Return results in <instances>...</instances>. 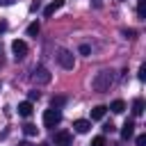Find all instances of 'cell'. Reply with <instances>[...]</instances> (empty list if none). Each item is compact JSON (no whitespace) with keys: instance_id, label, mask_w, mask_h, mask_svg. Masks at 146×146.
I'll list each match as a JSON object with an SVG mask.
<instances>
[{"instance_id":"12","label":"cell","mask_w":146,"mask_h":146,"mask_svg":"<svg viewBox=\"0 0 146 146\" xmlns=\"http://www.w3.org/2000/svg\"><path fill=\"white\" fill-rule=\"evenodd\" d=\"M132 114H135V116H141V114H144V100H141V98H135V100H132Z\"/></svg>"},{"instance_id":"1","label":"cell","mask_w":146,"mask_h":146,"mask_svg":"<svg viewBox=\"0 0 146 146\" xmlns=\"http://www.w3.org/2000/svg\"><path fill=\"white\" fill-rule=\"evenodd\" d=\"M112 82H114V73L112 71H98L94 75V80H91V87H94V91L103 94V91H110Z\"/></svg>"},{"instance_id":"2","label":"cell","mask_w":146,"mask_h":146,"mask_svg":"<svg viewBox=\"0 0 146 146\" xmlns=\"http://www.w3.org/2000/svg\"><path fill=\"white\" fill-rule=\"evenodd\" d=\"M57 62H59V66L66 68V71H71V68L75 66V57H73V52L66 50V48H59V50H57Z\"/></svg>"},{"instance_id":"11","label":"cell","mask_w":146,"mask_h":146,"mask_svg":"<svg viewBox=\"0 0 146 146\" xmlns=\"http://www.w3.org/2000/svg\"><path fill=\"white\" fill-rule=\"evenodd\" d=\"M105 112H107L105 105H96V107L91 110V119H94V121H100V119L105 116Z\"/></svg>"},{"instance_id":"7","label":"cell","mask_w":146,"mask_h":146,"mask_svg":"<svg viewBox=\"0 0 146 146\" xmlns=\"http://www.w3.org/2000/svg\"><path fill=\"white\" fill-rule=\"evenodd\" d=\"M132 135H135V121L128 119V121L123 123V128H121V139H130Z\"/></svg>"},{"instance_id":"9","label":"cell","mask_w":146,"mask_h":146,"mask_svg":"<svg viewBox=\"0 0 146 146\" xmlns=\"http://www.w3.org/2000/svg\"><path fill=\"white\" fill-rule=\"evenodd\" d=\"M62 7H64V0H52V2L43 9V16H52V14H55L57 9H62Z\"/></svg>"},{"instance_id":"16","label":"cell","mask_w":146,"mask_h":146,"mask_svg":"<svg viewBox=\"0 0 146 146\" xmlns=\"http://www.w3.org/2000/svg\"><path fill=\"white\" fill-rule=\"evenodd\" d=\"M39 30H41V27H39V23H30L27 34H30V36H36V34H39Z\"/></svg>"},{"instance_id":"25","label":"cell","mask_w":146,"mask_h":146,"mask_svg":"<svg viewBox=\"0 0 146 146\" xmlns=\"http://www.w3.org/2000/svg\"><path fill=\"white\" fill-rule=\"evenodd\" d=\"M5 30H7V23H5V21H0V34H2Z\"/></svg>"},{"instance_id":"17","label":"cell","mask_w":146,"mask_h":146,"mask_svg":"<svg viewBox=\"0 0 146 146\" xmlns=\"http://www.w3.org/2000/svg\"><path fill=\"white\" fill-rule=\"evenodd\" d=\"M66 103V98L64 96H52V107H57L59 110V105H64Z\"/></svg>"},{"instance_id":"26","label":"cell","mask_w":146,"mask_h":146,"mask_svg":"<svg viewBox=\"0 0 146 146\" xmlns=\"http://www.w3.org/2000/svg\"><path fill=\"white\" fill-rule=\"evenodd\" d=\"M2 5H11V0H2Z\"/></svg>"},{"instance_id":"4","label":"cell","mask_w":146,"mask_h":146,"mask_svg":"<svg viewBox=\"0 0 146 146\" xmlns=\"http://www.w3.org/2000/svg\"><path fill=\"white\" fill-rule=\"evenodd\" d=\"M59 121H62V112H59L57 107H50V110L43 112V125H46V128H55Z\"/></svg>"},{"instance_id":"19","label":"cell","mask_w":146,"mask_h":146,"mask_svg":"<svg viewBox=\"0 0 146 146\" xmlns=\"http://www.w3.org/2000/svg\"><path fill=\"white\" fill-rule=\"evenodd\" d=\"M137 78H139L141 82L146 80V64H141V66H139V73H137Z\"/></svg>"},{"instance_id":"5","label":"cell","mask_w":146,"mask_h":146,"mask_svg":"<svg viewBox=\"0 0 146 146\" xmlns=\"http://www.w3.org/2000/svg\"><path fill=\"white\" fill-rule=\"evenodd\" d=\"M52 144L55 146H71L73 144V135L68 130H57L55 137H52Z\"/></svg>"},{"instance_id":"23","label":"cell","mask_w":146,"mask_h":146,"mask_svg":"<svg viewBox=\"0 0 146 146\" xmlns=\"http://www.w3.org/2000/svg\"><path fill=\"white\" fill-rule=\"evenodd\" d=\"M39 96H41V94H39V91H30V100H36V98H39Z\"/></svg>"},{"instance_id":"21","label":"cell","mask_w":146,"mask_h":146,"mask_svg":"<svg viewBox=\"0 0 146 146\" xmlns=\"http://www.w3.org/2000/svg\"><path fill=\"white\" fill-rule=\"evenodd\" d=\"M137 146H146V135H139L137 137Z\"/></svg>"},{"instance_id":"15","label":"cell","mask_w":146,"mask_h":146,"mask_svg":"<svg viewBox=\"0 0 146 146\" xmlns=\"http://www.w3.org/2000/svg\"><path fill=\"white\" fill-rule=\"evenodd\" d=\"M137 16L146 18V0H137Z\"/></svg>"},{"instance_id":"3","label":"cell","mask_w":146,"mask_h":146,"mask_svg":"<svg viewBox=\"0 0 146 146\" xmlns=\"http://www.w3.org/2000/svg\"><path fill=\"white\" fill-rule=\"evenodd\" d=\"M52 80V75H50V71L46 68V66H34V71H32V82H36V84H48Z\"/></svg>"},{"instance_id":"13","label":"cell","mask_w":146,"mask_h":146,"mask_svg":"<svg viewBox=\"0 0 146 146\" xmlns=\"http://www.w3.org/2000/svg\"><path fill=\"white\" fill-rule=\"evenodd\" d=\"M110 110H112L114 114H123V110H125V103H123V100H114V103L110 105Z\"/></svg>"},{"instance_id":"20","label":"cell","mask_w":146,"mask_h":146,"mask_svg":"<svg viewBox=\"0 0 146 146\" xmlns=\"http://www.w3.org/2000/svg\"><path fill=\"white\" fill-rule=\"evenodd\" d=\"M89 52H91V48H89L87 43H82V46H80V55H89Z\"/></svg>"},{"instance_id":"10","label":"cell","mask_w":146,"mask_h":146,"mask_svg":"<svg viewBox=\"0 0 146 146\" xmlns=\"http://www.w3.org/2000/svg\"><path fill=\"white\" fill-rule=\"evenodd\" d=\"M18 114L27 119V116L32 114V103H30V100H23V103H18Z\"/></svg>"},{"instance_id":"22","label":"cell","mask_w":146,"mask_h":146,"mask_svg":"<svg viewBox=\"0 0 146 146\" xmlns=\"http://www.w3.org/2000/svg\"><path fill=\"white\" fill-rule=\"evenodd\" d=\"M123 34H125V36H128V39H132V36H135V34H137V32H135V30H123Z\"/></svg>"},{"instance_id":"18","label":"cell","mask_w":146,"mask_h":146,"mask_svg":"<svg viewBox=\"0 0 146 146\" xmlns=\"http://www.w3.org/2000/svg\"><path fill=\"white\" fill-rule=\"evenodd\" d=\"M91 146H107V141H105V137H94Z\"/></svg>"},{"instance_id":"24","label":"cell","mask_w":146,"mask_h":146,"mask_svg":"<svg viewBox=\"0 0 146 146\" xmlns=\"http://www.w3.org/2000/svg\"><path fill=\"white\" fill-rule=\"evenodd\" d=\"M103 130H105V132H112V130H114V125H112V123H105V125H103Z\"/></svg>"},{"instance_id":"8","label":"cell","mask_w":146,"mask_h":146,"mask_svg":"<svg viewBox=\"0 0 146 146\" xmlns=\"http://www.w3.org/2000/svg\"><path fill=\"white\" fill-rule=\"evenodd\" d=\"M89 128H91V123H89V121H84V119H78V121H73V130H75V132H80V135L89 132Z\"/></svg>"},{"instance_id":"6","label":"cell","mask_w":146,"mask_h":146,"mask_svg":"<svg viewBox=\"0 0 146 146\" xmlns=\"http://www.w3.org/2000/svg\"><path fill=\"white\" fill-rule=\"evenodd\" d=\"M11 52H14L16 62H18V59H25V55H27V43L21 41V39H16V41L11 43Z\"/></svg>"},{"instance_id":"14","label":"cell","mask_w":146,"mask_h":146,"mask_svg":"<svg viewBox=\"0 0 146 146\" xmlns=\"http://www.w3.org/2000/svg\"><path fill=\"white\" fill-rule=\"evenodd\" d=\"M23 132H25L27 137H34V135L39 132V128H36V125H32V123H25V125H23Z\"/></svg>"}]
</instances>
